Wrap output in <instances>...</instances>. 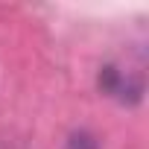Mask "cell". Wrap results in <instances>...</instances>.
Instances as JSON below:
<instances>
[]
</instances>
